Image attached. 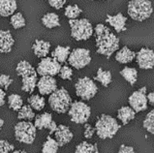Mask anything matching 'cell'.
<instances>
[{"mask_svg": "<svg viewBox=\"0 0 154 153\" xmlns=\"http://www.w3.org/2000/svg\"><path fill=\"white\" fill-rule=\"evenodd\" d=\"M95 43L97 54L109 58L119 47V39L109 27L99 23L95 26Z\"/></svg>", "mask_w": 154, "mask_h": 153, "instance_id": "obj_1", "label": "cell"}, {"mask_svg": "<svg viewBox=\"0 0 154 153\" xmlns=\"http://www.w3.org/2000/svg\"><path fill=\"white\" fill-rule=\"evenodd\" d=\"M16 70L17 75L21 77V89L27 93H32L37 86V71L26 60L19 62Z\"/></svg>", "mask_w": 154, "mask_h": 153, "instance_id": "obj_2", "label": "cell"}, {"mask_svg": "<svg viewBox=\"0 0 154 153\" xmlns=\"http://www.w3.org/2000/svg\"><path fill=\"white\" fill-rule=\"evenodd\" d=\"M120 127L117 120L109 115H101L95 123L96 134L102 139L113 138Z\"/></svg>", "mask_w": 154, "mask_h": 153, "instance_id": "obj_3", "label": "cell"}, {"mask_svg": "<svg viewBox=\"0 0 154 153\" xmlns=\"http://www.w3.org/2000/svg\"><path fill=\"white\" fill-rule=\"evenodd\" d=\"M128 15L132 20L143 21L153 13L152 3L149 0H131L128 3Z\"/></svg>", "mask_w": 154, "mask_h": 153, "instance_id": "obj_4", "label": "cell"}, {"mask_svg": "<svg viewBox=\"0 0 154 153\" xmlns=\"http://www.w3.org/2000/svg\"><path fill=\"white\" fill-rule=\"evenodd\" d=\"M51 109L57 113H65L69 111L72 104V99L69 92L65 88L56 89L49 98Z\"/></svg>", "mask_w": 154, "mask_h": 153, "instance_id": "obj_5", "label": "cell"}, {"mask_svg": "<svg viewBox=\"0 0 154 153\" xmlns=\"http://www.w3.org/2000/svg\"><path fill=\"white\" fill-rule=\"evenodd\" d=\"M69 25L71 27V35L76 41H85L93 35V26L86 19L70 20Z\"/></svg>", "mask_w": 154, "mask_h": 153, "instance_id": "obj_6", "label": "cell"}, {"mask_svg": "<svg viewBox=\"0 0 154 153\" xmlns=\"http://www.w3.org/2000/svg\"><path fill=\"white\" fill-rule=\"evenodd\" d=\"M36 127L30 121H20L15 126V138L17 142L31 145L36 138Z\"/></svg>", "mask_w": 154, "mask_h": 153, "instance_id": "obj_7", "label": "cell"}, {"mask_svg": "<svg viewBox=\"0 0 154 153\" xmlns=\"http://www.w3.org/2000/svg\"><path fill=\"white\" fill-rule=\"evenodd\" d=\"M70 119L76 124H85L88 121L91 109L87 104L82 101H75L72 102L70 109L68 111Z\"/></svg>", "mask_w": 154, "mask_h": 153, "instance_id": "obj_8", "label": "cell"}, {"mask_svg": "<svg viewBox=\"0 0 154 153\" xmlns=\"http://www.w3.org/2000/svg\"><path fill=\"white\" fill-rule=\"evenodd\" d=\"M75 89H76V94L78 97L85 100V101L91 100L98 92V87L95 84L93 80L87 77L79 78L75 85Z\"/></svg>", "mask_w": 154, "mask_h": 153, "instance_id": "obj_9", "label": "cell"}, {"mask_svg": "<svg viewBox=\"0 0 154 153\" xmlns=\"http://www.w3.org/2000/svg\"><path fill=\"white\" fill-rule=\"evenodd\" d=\"M68 62L75 69H82L89 65L91 62V56L89 50L86 49H75L70 52Z\"/></svg>", "mask_w": 154, "mask_h": 153, "instance_id": "obj_10", "label": "cell"}, {"mask_svg": "<svg viewBox=\"0 0 154 153\" xmlns=\"http://www.w3.org/2000/svg\"><path fill=\"white\" fill-rule=\"evenodd\" d=\"M61 69V64L52 57H44L37 67V74L40 76L54 77L58 75Z\"/></svg>", "mask_w": 154, "mask_h": 153, "instance_id": "obj_11", "label": "cell"}, {"mask_svg": "<svg viewBox=\"0 0 154 153\" xmlns=\"http://www.w3.org/2000/svg\"><path fill=\"white\" fill-rule=\"evenodd\" d=\"M146 87L143 86L140 89L135 91L129 96L128 102L130 107L136 112H143L147 109V96H146Z\"/></svg>", "mask_w": 154, "mask_h": 153, "instance_id": "obj_12", "label": "cell"}, {"mask_svg": "<svg viewBox=\"0 0 154 153\" xmlns=\"http://www.w3.org/2000/svg\"><path fill=\"white\" fill-rule=\"evenodd\" d=\"M136 60L140 69H152L154 68V51L148 47H142L136 54Z\"/></svg>", "mask_w": 154, "mask_h": 153, "instance_id": "obj_13", "label": "cell"}, {"mask_svg": "<svg viewBox=\"0 0 154 153\" xmlns=\"http://www.w3.org/2000/svg\"><path fill=\"white\" fill-rule=\"evenodd\" d=\"M34 125L36 129H49L50 134H54L57 128L56 122L52 119V115L49 112H44L35 117Z\"/></svg>", "mask_w": 154, "mask_h": 153, "instance_id": "obj_14", "label": "cell"}, {"mask_svg": "<svg viewBox=\"0 0 154 153\" xmlns=\"http://www.w3.org/2000/svg\"><path fill=\"white\" fill-rule=\"evenodd\" d=\"M37 87L41 95H49L57 89V81L54 77L43 76L37 81Z\"/></svg>", "mask_w": 154, "mask_h": 153, "instance_id": "obj_15", "label": "cell"}, {"mask_svg": "<svg viewBox=\"0 0 154 153\" xmlns=\"http://www.w3.org/2000/svg\"><path fill=\"white\" fill-rule=\"evenodd\" d=\"M54 136H55V141L58 143V145L64 146L65 145H67V143H69L72 141L74 135L67 126L58 125L54 132Z\"/></svg>", "mask_w": 154, "mask_h": 153, "instance_id": "obj_16", "label": "cell"}, {"mask_svg": "<svg viewBox=\"0 0 154 153\" xmlns=\"http://www.w3.org/2000/svg\"><path fill=\"white\" fill-rule=\"evenodd\" d=\"M126 21L127 17L123 16L121 13H118L114 16L108 15L107 19H106V23H108L118 33L126 30Z\"/></svg>", "mask_w": 154, "mask_h": 153, "instance_id": "obj_17", "label": "cell"}, {"mask_svg": "<svg viewBox=\"0 0 154 153\" xmlns=\"http://www.w3.org/2000/svg\"><path fill=\"white\" fill-rule=\"evenodd\" d=\"M15 40L8 30H0V54H8L13 49Z\"/></svg>", "mask_w": 154, "mask_h": 153, "instance_id": "obj_18", "label": "cell"}, {"mask_svg": "<svg viewBox=\"0 0 154 153\" xmlns=\"http://www.w3.org/2000/svg\"><path fill=\"white\" fill-rule=\"evenodd\" d=\"M32 50L34 51V54L39 58L47 57V55L49 54L51 50V44L47 41L44 40H35Z\"/></svg>", "mask_w": 154, "mask_h": 153, "instance_id": "obj_19", "label": "cell"}, {"mask_svg": "<svg viewBox=\"0 0 154 153\" xmlns=\"http://www.w3.org/2000/svg\"><path fill=\"white\" fill-rule=\"evenodd\" d=\"M136 58V52L131 50L128 47H123L116 54V60L118 63L127 64L132 62Z\"/></svg>", "mask_w": 154, "mask_h": 153, "instance_id": "obj_20", "label": "cell"}, {"mask_svg": "<svg viewBox=\"0 0 154 153\" xmlns=\"http://www.w3.org/2000/svg\"><path fill=\"white\" fill-rule=\"evenodd\" d=\"M136 117V112L131 107H121L117 111V118L123 125L128 124Z\"/></svg>", "mask_w": 154, "mask_h": 153, "instance_id": "obj_21", "label": "cell"}, {"mask_svg": "<svg viewBox=\"0 0 154 153\" xmlns=\"http://www.w3.org/2000/svg\"><path fill=\"white\" fill-rule=\"evenodd\" d=\"M17 7L16 0H0V16L9 17L14 15Z\"/></svg>", "mask_w": 154, "mask_h": 153, "instance_id": "obj_22", "label": "cell"}, {"mask_svg": "<svg viewBox=\"0 0 154 153\" xmlns=\"http://www.w3.org/2000/svg\"><path fill=\"white\" fill-rule=\"evenodd\" d=\"M70 47H62V46H57L55 50L51 52L52 58H54L57 62L64 63L68 60V57L70 55Z\"/></svg>", "mask_w": 154, "mask_h": 153, "instance_id": "obj_23", "label": "cell"}, {"mask_svg": "<svg viewBox=\"0 0 154 153\" xmlns=\"http://www.w3.org/2000/svg\"><path fill=\"white\" fill-rule=\"evenodd\" d=\"M42 23L46 26L47 28H54L60 26L59 17L55 13H48L42 17Z\"/></svg>", "mask_w": 154, "mask_h": 153, "instance_id": "obj_24", "label": "cell"}, {"mask_svg": "<svg viewBox=\"0 0 154 153\" xmlns=\"http://www.w3.org/2000/svg\"><path fill=\"white\" fill-rule=\"evenodd\" d=\"M94 80L99 81L101 84L105 87H108L112 82V73L109 71H105L102 68H99L97 74H96V77H94Z\"/></svg>", "mask_w": 154, "mask_h": 153, "instance_id": "obj_25", "label": "cell"}, {"mask_svg": "<svg viewBox=\"0 0 154 153\" xmlns=\"http://www.w3.org/2000/svg\"><path fill=\"white\" fill-rule=\"evenodd\" d=\"M120 75L124 78L126 81H128L131 85H134L138 80V71L135 68L125 67L120 71Z\"/></svg>", "mask_w": 154, "mask_h": 153, "instance_id": "obj_26", "label": "cell"}, {"mask_svg": "<svg viewBox=\"0 0 154 153\" xmlns=\"http://www.w3.org/2000/svg\"><path fill=\"white\" fill-rule=\"evenodd\" d=\"M75 153H99L97 143H89L87 142H82L76 147Z\"/></svg>", "mask_w": 154, "mask_h": 153, "instance_id": "obj_27", "label": "cell"}, {"mask_svg": "<svg viewBox=\"0 0 154 153\" xmlns=\"http://www.w3.org/2000/svg\"><path fill=\"white\" fill-rule=\"evenodd\" d=\"M28 104L33 110L35 111H41L46 106L45 99L40 95H32L28 98Z\"/></svg>", "mask_w": 154, "mask_h": 153, "instance_id": "obj_28", "label": "cell"}, {"mask_svg": "<svg viewBox=\"0 0 154 153\" xmlns=\"http://www.w3.org/2000/svg\"><path fill=\"white\" fill-rule=\"evenodd\" d=\"M8 105L9 108L13 111H20L23 106V98L19 94H11L8 97Z\"/></svg>", "mask_w": 154, "mask_h": 153, "instance_id": "obj_29", "label": "cell"}, {"mask_svg": "<svg viewBox=\"0 0 154 153\" xmlns=\"http://www.w3.org/2000/svg\"><path fill=\"white\" fill-rule=\"evenodd\" d=\"M58 143L54 139H51V136L47 138V141L43 145L42 153H57L58 151Z\"/></svg>", "mask_w": 154, "mask_h": 153, "instance_id": "obj_30", "label": "cell"}, {"mask_svg": "<svg viewBox=\"0 0 154 153\" xmlns=\"http://www.w3.org/2000/svg\"><path fill=\"white\" fill-rule=\"evenodd\" d=\"M34 117L35 113L29 105H24L21 107V109L19 111V115H17V118L23 120H31Z\"/></svg>", "mask_w": 154, "mask_h": 153, "instance_id": "obj_31", "label": "cell"}, {"mask_svg": "<svg viewBox=\"0 0 154 153\" xmlns=\"http://www.w3.org/2000/svg\"><path fill=\"white\" fill-rule=\"evenodd\" d=\"M143 126L148 133L154 135V110L150 111L146 115V118L143 120Z\"/></svg>", "mask_w": 154, "mask_h": 153, "instance_id": "obj_32", "label": "cell"}, {"mask_svg": "<svg viewBox=\"0 0 154 153\" xmlns=\"http://www.w3.org/2000/svg\"><path fill=\"white\" fill-rule=\"evenodd\" d=\"M11 24L15 29H20L25 26V19L23 17L21 13H17V14L12 15L11 17Z\"/></svg>", "mask_w": 154, "mask_h": 153, "instance_id": "obj_33", "label": "cell"}, {"mask_svg": "<svg viewBox=\"0 0 154 153\" xmlns=\"http://www.w3.org/2000/svg\"><path fill=\"white\" fill-rule=\"evenodd\" d=\"M82 13V10L78 5H69L65 8V16L70 20H76Z\"/></svg>", "mask_w": 154, "mask_h": 153, "instance_id": "obj_34", "label": "cell"}, {"mask_svg": "<svg viewBox=\"0 0 154 153\" xmlns=\"http://www.w3.org/2000/svg\"><path fill=\"white\" fill-rule=\"evenodd\" d=\"M59 76L63 80H71L73 76V69L70 68L69 66H61V69L59 71Z\"/></svg>", "mask_w": 154, "mask_h": 153, "instance_id": "obj_35", "label": "cell"}, {"mask_svg": "<svg viewBox=\"0 0 154 153\" xmlns=\"http://www.w3.org/2000/svg\"><path fill=\"white\" fill-rule=\"evenodd\" d=\"M12 84H13V80L10 78V76L4 75V74L0 75V87L3 90H7Z\"/></svg>", "mask_w": 154, "mask_h": 153, "instance_id": "obj_36", "label": "cell"}, {"mask_svg": "<svg viewBox=\"0 0 154 153\" xmlns=\"http://www.w3.org/2000/svg\"><path fill=\"white\" fill-rule=\"evenodd\" d=\"M15 146L10 143L8 141L1 139L0 141V153H10L14 151Z\"/></svg>", "mask_w": 154, "mask_h": 153, "instance_id": "obj_37", "label": "cell"}, {"mask_svg": "<svg viewBox=\"0 0 154 153\" xmlns=\"http://www.w3.org/2000/svg\"><path fill=\"white\" fill-rule=\"evenodd\" d=\"M95 128H93L90 124L88 123H85V133H83V135H85V139H91L92 137H93V135L95 134Z\"/></svg>", "mask_w": 154, "mask_h": 153, "instance_id": "obj_38", "label": "cell"}, {"mask_svg": "<svg viewBox=\"0 0 154 153\" xmlns=\"http://www.w3.org/2000/svg\"><path fill=\"white\" fill-rule=\"evenodd\" d=\"M48 2L51 7H54L56 10H59V9L64 7L66 0H48Z\"/></svg>", "mask_w": 154, "mask_h": 153, "instance_id": "obj_39", "label": "cell"}, {"mask_svg": "<svg viewBox=\"0 0 154 153\" xmlns=\"http://www.w3.org/2000/svg\"><path fill=\"white\" fill-rule=\"evenodd\" d=\"M118 153H135V150L132 146H127V145H122L119 147Z\"/></svg>", "mask_w": 154, "mask_h": 153, "instance_id": "obj_40", "label": "cell"}, {"mask_svg": "<svg viewBox=\"0 0 154 153\" xmlns=\"http://www.w3.org/2000/svg\"><path fill=\"white\" fill-rule=\"evenodd\" d=\"M5 96H6L5 90H3L0 87V107L4 106V104H5Z\"/></svg>", "mask_w": 154, "mask_h": 153, "instance_id": "obj_41", "label": "cell"}, {"mask_svg": "<svg viewBox=\"0 0 154 153\" xmlns=\"http://www.w3.org/2000/svg\"><path fill=\"white\" fill-rule=\"evenodd\" d=\"M146 96H147V102L154 107V91L149 92Z\"/></svg>", "mask_w": 154, "mask_h": 153, "instance_id": "obj_42", "label": "cell"}, {"mask_svg": "<svg viewBox=\"0 0 154 153\" xmlns=\"http://www.w3.org/2000/svg\"><path fill=\"white\" fill-rule=\"evenodd\" d=\"M3 125H4V120L0 118V129L3 127Z\"/></svg>", "mask_w": 154, "mask_h": 153, "instance_id": "obj_43", "label": "cell"}, {"mask_svg": "<svg viewBox=\"0 0 154 153\" xmlns=\"http://www.w3.org/2000/svg\"><path fill=\"white\" fill-rule=\"evenodd\" d=\"M12 153H26V152L23 150H16V151H13Z\"/></svg>", "mask_w": 154, "mask_h": 153, "instance_id": "obj_44", "label": "cell"}]
</instances>
